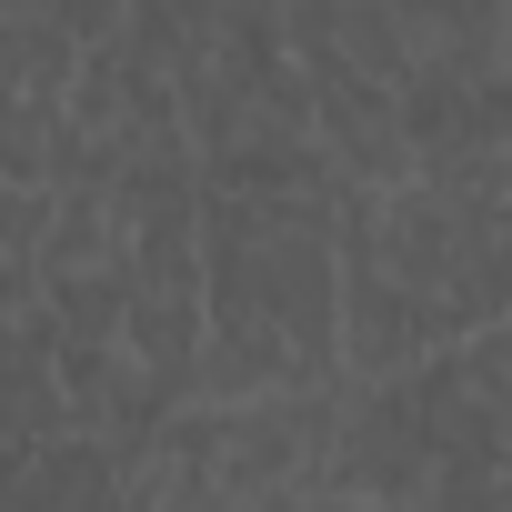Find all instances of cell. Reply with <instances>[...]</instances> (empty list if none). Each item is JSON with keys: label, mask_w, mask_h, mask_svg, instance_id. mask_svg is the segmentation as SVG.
Here are the masks:
<instances>
[{"label": "cell", "mask_w": 512, "mask_h": 512, "mask_svg": "<svg viewBox=\"0 0 512 512\" xmlns=\"http://www.w3.org/2000/svg\"><path fill=\"white\" fill-rule=\"evenodd\" d=\"M322 512H392V502H362V492H312Z\"/></svg>", "instance_id": "1"}]
</instances>
